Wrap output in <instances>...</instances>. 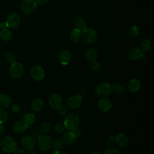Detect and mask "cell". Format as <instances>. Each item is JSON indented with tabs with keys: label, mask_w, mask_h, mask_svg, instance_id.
Returning <instances> with one entry per match:
<instances>
[{
	"label": "cell",
	"mask_w": 154,
	"mask_h": 154,
	"mask_svg": "<svg viewBox=\"0 0 154 154\" xmlns=\"http://www.w3.org/2000/svg\"><path fill=\"white\" fill-rule=\"evenodd\" d=\"M63 125L67 131H72L79 125V118L75 114L70 113L66 116L63 121Z\"/></svg>",
	"instance_id": "cell-1"
},
{
	"label": "cell",
	"mask_w": 154,
	"mask_h": 154,
	"mask_svg": "<svg viewBox=\"0 0 154 154\" xmlns=\"http://www.w3.org/2000/svg\"><path fill=\"white\" fill-rule=\"evenodd\" d=\"M0 145L2 150L7 153H10L14 152L17 147L16 141L10 136H6L4 137L1 141Z\"/></svg>",
	"instance_id": "cell-2"
},
{
	"label": "cell",
	"mask_w": 154,
	"mask_h": 154,
	"mask_svg": "<svg viewBox=\"0 0 154 154\" xmlns=\"http://www.w3.org/2000/svg\"><path fill=\"white\" fill-rule=\"evenodd\" d=\"M52 139L48 134H41L37 138V146L40 150L46 152L52 146Z\"/></svg>",
	"instance_id": "cell-3"
},
{
	"label": "cell",
	"mask_w": 154,
	"mask_h": 154,
	"mask_svg": "<svg viewBox=\"0 0 154 154\" xmlns=\"http://www.w3.org/2000/svg\"><path fill=\"white\" fill-rule=\"evenodd\" d=\"M81 36L84 41L88 44L94 43L97 39L96 31L91 28H86L81 32Z\"/></svg>",
	"instance_id": "cell-4"
},
{
	"label": "cell",
	"mask_w": 154,
	"mask_h": 154,
	"mask_svg": "<svg viewBox=\"0 0 154 154\" xmlns=\"http://www.w3.org/2000/svg\"><path fill=\"white\" fill-rule=\"evenodd\" d=\"M111 92V85L108 82H102L95 88V93L100 98L108 97Z\"/></svg>",
	"instance_id": "cell-5"
},
{
	"label": "cell",
	"mask_w": 154,
	"mask_h": 154,
	"mask_svg": "<svg viewBox=\"0 0 154 154\" xmlns=\"http://www.w3.org/2000/svg\"><path fill=\"white\" fill-rule=\"evenodd\" d=\"M24 69L22 64L15 62L11 64L10 67V73L11 76L14 79L20 78L23 74Z\"/></svg>",
	"instance_id": "cell-6"
},
{
	"label": "cell",
	"mask_w": 154,
	"mask_h": 154,
	"mask_svg": "<svg viewBox=\"0 0 154 154\" xmlns=\"http://www.w3.org/2000/svg\"><path fill=\"white\" fill-rule=\"evenodd\" d=\"M37 7V2L35 0H23L20 4V9L25 14H29L33 12Z\"/></svg>",
	"instance_id": "cell-7"
},
{
	"label": "cell",
	"mask_w": 154,
	"mask_h": 154,
	"mask_svg": "<svg viewBox=\"0 0 154 154\" xmlns=\"http://www.w3.org/2000/svg\"><path fill=\"white\" fill-rule=\"evenodd\" d=\"M8 28H16L20 24V17L17 13L10 14L7 19Z\"/></svg>",
	"instance_id": "cell-8"
},
{
	"label": "cell",
	"mask_w": 154,
	"mask_h": 154,
	"mask_svg": "<svg viewBox=\"0 0 154 154\" xmlns=\"http://www.w3.org/2000/svg\"><path fill=\"white\" fill-rule=\"evenodd\" d=\"M20 143L22 146L28 151L34 149L36 145L35 140L32 137L29 135L23 136L20 140Z\"/></svg>",
	"instance_id": "cell-9"
},
{
	"label": "cell",
	"mask_w": 154,
	"mask_h": 154,
	"mask_svg": "<svg viewBox=\"0 0 154 154\" xmlns=\"http://www.w3.org/2000/svg\"><path fill=\"white\" fill-rule=\"evenodd\" d=\"M31 75L35 81H41L45 77V72L43 69L38 65L33 66L31 70Z\"/></svg>",
	"instance_id": "cell-10"
},
{
	"label": "cell",
	"mask_w": 154,
	"mask_h": 154,
	"mask_svg": "<svg viewBox=\"0 0 154 154\" xmlns=\"http://www.w3.org/2000/svg\"><path fill=\"white\" fill-rule=\"evenodd\" d=\"M82 99L78 95H73L69 97L67 100V105L71 109H78L82 104Z\"/></svg>",
	"instance_id": "cell-11"
},
{
	"label": "cell",
	"mask_w": 154,
	"mask_h": 154,
	"mask_svg": "<svg viewBox=\"0 0 154 154\" xmlns=\"http://www.w3.org/2000/svg\"><path fill=\"white\" fill-rule=\"evenodd\" d=\"M58 59L61 64L66 66L72 60V54L67 49L61 51L58 54Z\"/></svg>",
	"instance_id": "cell-12"
},
{
	"label": "cell",
	"mask_w": 154,
	"mask_h": 154,
	"mask_svg": "<svg viewBox=\"0 0 154 154\" xmlns=\"http://www.w3.org/2000/svg\"><path fill=\"white\" fill-rule=\"evenodd\" d=\"M128 57L131 60H138L144 57V53L140 48L134 47L129 51Z\"/></svg>",
	"instance_id": "cell-13"
},
{
	"label": "cell",
	"mask_w": 154,
	"mask_h": 154,
	"mask_svg": "<svg viewBox=\"0 0 154 154\" xmlns=\"http://www.w3.org/2000/svg\"><path fill=\"white\" fill-rule=\"evenodd\" d=\"M49 100V103L50 106L54 108V109H57L61 105L62 103V98L61 96L56 93H52L49 97L48 99Z\"/></svg>",
	"instance_id": "cell-14"
},
{
	"label": "cell",
	"mask_w": 154,
	"mask_h": 154,
	"mask_svg": "<svg viewBox=\"0 0 154 154\" xmlns=\"http://www.w3.org/2000/svg\"><path fill=\"white\" fill-rule=\"evenodd\" d=\"M97 106L103 112H107L112 108V104L111 101L109 99L106 97H103L100 98L98 100Z\"/></svg>",
	"instance_id": "cell-15"
},
{
	"label": "cell",
	"mask_w": 154,
	"mask_h": 154,
	"mask_svg": "<svg viewBox=\"0 0 154 154\" xmlns=\"http://www.w3.org/2000/svg\"><path fill=\"white\" fill-rule=\"evenodd\" d=\"M115 143L117 146L122 148L128 146L129 144V138L126 135L123 133L117 134L115 137Z\"/></svg>",
	"instance_id": "cell-16"
},
{
	"label": "cell",
	"mask_w": 154,
	"mask_h": 154,
	"mask_svg": "<svg viewBox=\"0 0 154 154\" xmlns=\"http://www.w3.org/2000/svg\"><path fill=\"white\" fill-rule=\"evenodd\" d=\"M28 126H29L23 120H18L14 123L13 126V129L15 133L21 134L25 131Z\"/></svg>",
	"instance_id": "cell-17"
},
{
	"label": "cell",
	"mask_w": 154,
	"mask_h": 154,
	"mask_svg": "<svg viewBox=\"0 0 154 154\" xmlns=\"http://www.w3.org/2000/svg\"><path fill=\"white\" fill-rule=\"evenodd\" d=\"M64 141L63 138H57L52 143V153L53 154H57L62 150L64 147Z\"/></svg>",
	"instance_id": "cell-18"
},
{
	"label": "cell",
	"mask_w": 154,
	"mask_h": 154,
	"mask_svg": "<svg viewBox=\"0 0 154 154\" xmlns=\"http://www.w3.org/2000/svg\"><path fill=\"white\" fill-rule=\"evenodd\" d=\"M63 139L65 144L70 146L75 143L77 138L75 137V136L71 131H68L64 134Z\"/></svg>",
	"instance_id": "cell-19"
},
{
	"label": "cell",
	"mask_w": 154,
	"mask_h": 154,
	"mask_svg": "<svg viewBox=\"0 0 154 154\" xmlns=\"http://www.w3.org/2000/svg\"><path fill=\"white\" fill-rule=\"evenodd\" d=\"M141 88V81L137 78L132 79L128 85V89L132 93L138 91Z\"/></svg>",
	"instance_id": "cell-20"
},
{
	"label": "cell",
	"mask_w": 154,
	"mask_h": 154,
	"mask_svg": "<svg viewBox=\"0 0 154 154\" xmlns=\"http://www.w3.org/2000/svg\"><path fill=\"white\" fill-rule=\"evenodd\" d=\"M85 57L86 59L90 63L96 60L97 58V53L96 50L92 48L87 49L85 52Z\"/></svg>",
	"instance_id": "cell-21"
},
{
	"label": "cell",
	"mask_w": 154,
	"mask_h": 154,
	"mask_svg": "<svg viewBox=\"0 0 154 154\" xmlns=\"http://www.w3.org/2000/svg\"><path fill=\"white\" fill-rule=\"evenodd\" d=\"M12 104L11 98L6 94H0V105L4 108H8Z\"/></svg>",
	"instance_id": "cell-22"
},
{
	"label": "cell",
	"mask_w": 154,
	"mask_h": 154,
	"mask_svg": "<svg viewBox=\"0 0 154 154\" xmlns=\"http://www.w3.org/2000/svg\"><path fill=\"white\" fill-rule=\"evenodd\" d=\"M44 102L41 98H36L34 99L31 103V109L32 111H40L43 107Z\"/></svg>",
	"instance_id": "cell-23"
},
{
	"label": "cell",
	"mask_w": 154,
	"mask_h": 154,
	"mask_svg": "<svg viewBox=\"0 0 154 154\" xmlns=\"http://www.w3.org/2000/svg\"><path fill=\"white\" fill-rule=\"evenodd\" d=\"M74 25L76 28L79 29L81 32L87 28V23L85 19L81 17H77L74 20Z\"/></svg>",
	"instance_id": "cell-24"
},
{
	"label": "cell",
	"mask_w": 154,
	"mask_h": 154,
	"mask_svg": "<svg viewBox=\"0 0 154 154\" xmlns=\"http://www.w3.org/2000/svg\"><path fill=\"white\" fill-rule=\"evenodd\" d=\"M81 37V31H80L78 28H74L73 29L70 34V40L73 43H78Z\"/></svg>",
	"instance_id": "cell-25"
},
{
	"label": "cell",
	"mask_w": 154,
	"mask_h": 154,
	"mask_svg": "<svg viewBox=\"0 0 154 154\" xmlns=\"http://www.w3.org/2000/svg\"><path fill=\"white\" fill-rule=\"evenodd\" d=\"M0 37L4 41H10L12 38V33L7 28L2 29L0 31Z\"/></svg>",
	"instance_id": "cell-26"
},
{
	"label": "cell",
	"mask_w": 154,
	"mask_h": 154,
	"mask_svg": "<svg viewBox=\"0 0 154 154\" xmlns=\"http://www.w3.org/2000/svg\"><path fill=\"white\" fill-rule=\"evenodd\" d=\"M111 91L117 95H121L123 94L125 88L123 85L119 84H114L111 85Z\"/></svg>",
	"instance_id": "cell-27"
},
{
	"label": "cell",
	"mask_w": 154,
	"mask_h": 154,
	"mask_svg": "<svg viewBox=\"0 0 154 154\" xmlns=\"http://www.w3.org/2000/svg\"><path fill=\"white\" fill-rule=\"evenodd\" d=\"M51 129V125L49 122H43L40 125V132L41 134H48Z\"/></svg>",
	"instance_id": "cell-28"
},
{
	"label": "cell",
	"mask_w": 154,
	"mask_h": 154,
	"mask_svg": "<svg viewBox=\"0 0 154 154\" xmlns=\"http://www.w3.org/2000/svg\"><path fill=\"white\" fill-rule=\"evenodd\" d=\"M35 116L34 115V114L31 113V112H28L24 115L23 120L28 126H30L34 123V122H35Z\"/></svg>",
	"instance_id": "cell-29"
},
{
	"label": "cell",
	"mask_w": 154,
	"mask_h": 154,
	"mask_svg": "<svg viewBox=\"0 0 154 154\" xmlns=\"http://www.w3.org/2000/svg\"><path fill=\"white\" fill-rule=\"evenodd\" d=\"M151 48V42L149 39H144L140 44V49L143 52H147Z\"/></svg>",
	"instance_id": "cell-30"
},
{
	"label": "cell",
	"mask_w": 154,
	"mask_h": 154,
	"mask_svg": "<svg viewBox=\"0 0 154 154\" xmlns=\"http://www.w3.org/2000/svg\"><path fill=\"white\" fill-rule=\"evenodd\" d=\"M66 131V128L63 125V123H56L54 126V131L56 134H62L64 132Z\"/></svg>",
	"instance_id": "cell-31"
},
{
	"label": "cell",
	"mask_w": 154,
	"mask_h": 154,
	"mask_svg": "<svg viewBox=\"0 0 154 154\" xmlns=\"http://www.w3.org/2000/svg\"><path fill=\"white\" fill-rule=\"evenodd\" d=\"M8 118L7 111L4 108H0V124L5 123Z\"/></svg>",
	"instance_id": "cell-32"
},
{
	"label": "cell",
	"mask_w": 154,
	"mask_h": 154,
	"mask_svg": "<svg viewBox=\"0 0 154 154\" xmlns=\"http://www.w3.org/2000/svg\"><path fill=\"white\" fill-rule=\"evenodd\" d=\"M140 32V28L137 25H133L129 31V35L131 37H136Z\"/></svg>",
	"instance_id": "cell-33"
},
{
	"label": "cell",
	"mask_w": 154,
	"mask_h": 154,
	"mask_svg": "<svg viewBox=\"0 0 154 154\" xmlns=\"http://www.w3.org/2000/svg\"><path fill=\"white\" fill-rule=\"evenodd\" d=\"M116 144L115 143V139L114 137L113 136H109L105 141V145L108 148L113 147V146Z\"/></svg>",
	"instance_id": "cell-34"
},
{
	"label": "cell",
	"mask_w": 154,
	"mask_h": 154,
	"mask_svg": "<svg viewBox=\"0 0 154 154\" xmlns=\"http://www.w3.org/2000/svg\"><path fill=\"white\" fill-rule=\"evenodd\" d=\"M5 60L10 64H13L16 62V58L13 54L11 52H8L5 55Z\"/></svg>",
	"instance_id": "cell-35"
},
{
	"label": "cell",
	"mask_w": 154,
	"mask_h": 154,
	"mask_svg": "<svg viewBox=\"0 0 154 154\" xmlns=\"http://www.w3.org/2000/svg\"><path fill=\"white\" fill-rule=\"evenodd\" d=\"M90 67L93 71H99L101 67V65L99 61L95 60L91 62Z\"/></svg>",
	"instance_id": "cell-36"
},
{
	"label": "cell",
	"mask_w": 154,
	"mask_h": 154,
	"mask_svg": "<svg viewBox=\"0 0 154 154\" xmlns=\"http://www.w3.org/2000/svg\"><path fill=\"white\" fill-rule=\"evenodd\" d=\"M57 112L58 113L59 115H60L61 116L63 117V116H65L67 112V108L64 106H60L58 108H57Z\"/></svg>",
	"instance_id": "cell-37"
},
{
	"label": "cell",
	"mask_w": 154,
	"mask_h": 154,
	"mask_svg": "<svg viewBox=\"0 0 154 154\" xmlns=\"http://www.w3.org/2000/svg\"><path fill=\"white\" fill-rule=\"evenodd\" d=\"M104 154H120V152L117 148L111 147L106 150Z\"/></svg>",
	"instance_id": "cell-38"
},
{
	"label": "cell",
	"mask_w": 154,
	"mask_h": 154,
	"mask_svg": "<svg viewBox=\"0 0 154 154\" xmlns=\"http://www.w3.org/2000/svg\"><path fill=\"white\" fill-rule=\"evenodd\" d=\"M87 93V90L84 87H81L80 88L78 89V90L77 91V93L76 95H78V96L81 97V98H82Z\"/></svg>",
	"instance_id": "cell-39"
},
{
	"label": "cell",
	"mask_w": 154,
	"mask_h": 154,
	"mask_svg": "<svg viewBox=\"0 0 154 154\" xmlns=\"http://www.w3.org/2000/svg\"><path fill=\"white\" fill-rule=\"evenodd\" d=\"M11 109H12L13 112H14L16 114H19L21 111L20 107L18 105H17V104L13 105L12 106H11Z\"/></svg>",
	"instance_id": "cell-40"
},
{
	"label": "cell",
	"mask_w": 154,
	"mask_h": 154,
	"mask_svg": "<svg viewBox=\"0 0 154 154\" xmlns=\"http://www.w3.org/2000/svg\"><path fill=\"white\" fill-rule=\"evenodd\" d=\"M14 152V154H26L25 150L20 147H16Z\"/></svg>",
	"instance_id": "cell-41"
},
{
	"label": "cell",
	"mask_w": 154,
	"mask_h": 154,
	"mask_svg": "<svg viewBox=\"0 0 154 154\" xmlns=\"http://www.w3.org/2000/svg\"><path fill=\"white\" fill-rule=\"evenodd\" d=\"M71 131L73 132V134H74V135L75 136V137L76 138H78L80 136V135H81V131H80V130L78 128L75 129H73V130H72V131Z\"/></svg>",
	"instance_id": "cell-42"
},
{
	"label": "cell",
	"mask_w": 154,
	"mask_h": 154,
	"mask_svg": "<svg viewBox=\"0 0 154 154\" xmlns=\"http://www.w3.org/2000/svg\"><path fill=\"white\" fill-rule=\"evenodd\" d=\"M32 137L35 139V138H38V137H39V136L41 135V134H40V132H38V131H34V132H32Z\"/></svg>",
	"instance_id": "cell-43"
},
{
	"label": "cell",
	"mask_w": 154,
	"mask_h": 154,
	"mask_svg": "<svg viewBox=\"0 0 154 154\" xmlns=\"http://www.w3.org/2000/svg\"><path fill=\"white\" fill-rule=\"evenodd\" d=\"M4 131H5V129L4 126L2 125V124H0V137L2 136Z\"/></svg>",
	"instance_id": "cell-44"
},
{
	"label": "cell",
	"mask_w": 154,
	"mask_h": 154,
	"mask_svg": "<svg viewBox=\"0 0 154 154\" xmlns=\"http://www.w3.org/2000/svg\"><path fill=\"white\" fill-rule=\"evenodd\" d=\"M35 1L38 4H43L46 3L48 1V0H35Z\"/></svg>",
	"instance_id": "cell-45"
},
{
	"label": "cell",
	"mask_w": 154,
	"mask_h": 154,
	"mask_svg": "<svg viewBox=\"0 0 154 154\" xmlns=\"http://www.w3.org/2000/svg\"><path fill=\"white\" fill-rule=\"evenodd\" d=\"M0 26L2 29H5V28H7V23L5 22H2L1 23Z\"/></svg>",
	"instance_id": "cell-46"
},
{
	"label": "cell",
	"mask_w": 154,
	"mask_h": 154,
	"mask_svg": "<svg viewBox=\"0 0 154 154\" xmlns=\"http://www.w3.org/2000/svg\"><path fill=\"white\" fill-rule=\"evenodd\" d=\"M26 154H36V152L32 149V150H28V152Z\"/></svg>",
	"instance_id": "cell-47"
},
{
	"label": "cell",
	"mask_w": 154,
	"mask_h": 154,
	"mask_svg": "<svg viewBox=\"0 0 154 154\" xmlns=\"http://www.w3.org/2000/svg\"><path fill=\"white\" fill-rule=\"evenodd\" d=\"M57 154H67L66 152H63V151H60V152H58Z\"/></svg>",
	"instance_id": "cell-48"
},
{
	"label": "cell",
	"mask_w": 154,
	"mask_h": 154,
	"mask_svg": "<svg viewBox=\"0 0 154 154\" xmlns=\"http://www.w3.org/2000/svg\"><path fill=\"white\" fill-rule=\"evenodd\" d=\"M91 154H102V153H100V152H94L91 153Z\"/></svg>",
	"instance_id": "cell-49"
}]
</instances>
